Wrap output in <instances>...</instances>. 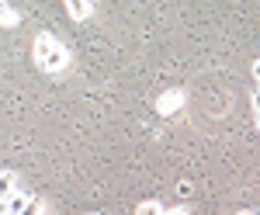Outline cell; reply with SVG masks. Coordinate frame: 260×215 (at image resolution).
<instances>
[{"instance_id": "7c38bea8", "label": "cell", "mask_w": 260, "mask_h": 215, "mask_svg": "<svg viewBox=\"0 0 260 215\" xmlns=\"http://www.w3.org/2000/svg\"><path fill=\"white\" fill-rule=\"evenodd\" d=\"M163 215H187L184 208H170V212H163Z\"/></svg>"}, {"instance_id": "30bf717a", "label": "cell", "mask_w": 260, "mask_h": 215, "mask_svg": "<svg viewBox=\"0 0 260 215\" xmlns=\"http://www.w3.org/2000/svg\"><path fill=\"white\" fill-rule=\"evenodd\" d=\"M0 215H11V205H7V198H0Z\"/></svg>"}, {"instance_id": "5b68a950", "label": "cell", "mask_w": 260, "mask_h": 215, "mask_svg": "<svg viewBox=\"0 0 260 215\" xmlns=\"http://www.w3.org/2000/svg\"><path fill=\"white\" fill-rule=\"evenodd\" d=\"M0 24H4V28H14V24H18V14H14L4 0H0Z\"/></svg>"}, {"instance_id": "277c9868", "label": "cell", "mask_w": 260, "mask_h": 215, "mask_svg": "<svg viewBox=\"0 0 260 215\" xmlns=\"http://www.w3.org/2000/svg\"><path fill=\"white\" fill-rule=\"evenodd\" d=\"M14 188H18V177L11 174V170H0V198H11Z\"/></svg>"}, {"instance_id": "8fae6325", "label": "cell", "mask_w": 260, "mask_h": 215, "mask_svg": "<svg viewBox=\"0 0 260 215\" xmlns=\"http://www.w3.org/2000/svg\"><path fill=\"white\" fill-rule=\"evenodd\" d=\"M253 108H257V111H260V87H257V90H253Z\"/></svg>"}, {"instance_id": "3957f363", "label": "cell", "mask_w": 260, "mask_h": 215, "mask_svg": "<svg viewBox=\"0 0 260 215\" xmlns=\"http://www.w3.org/2000/svg\"><path fill=\"white\" fill-rule=\"evenodd\" d=\"M62 4H66V11H70L77 21H83L87 14H90V0H62Z\"/></svg>"}, {"instance_id": "7a4b0ae2", "label": "cell", "mask_w": 260, "mask_h": 215, "mask_svg": "<svg viewBox=\"0 0 260 215\" xmlns=\"http://www.w3.org/2000/svg\"><path fill=\"white\" fill-rule=\"evenodd\" d=\"M56 45H59V42L52 39V35H45V32H42V35H35V63H42V59L49 56Z\"/></svg>"}, {"instance_id": "6da1fadb", "label": "cell", "mask_w": 260, "mask_h": 215, "mask_svg": "<svg viewBox=\"0 0 260 215\" xmlns=\"http://www.w3.org/2000/svg\"><path fill=\"white\" fill-rule=\"evenodd\" d=\"M66 63H70V52H66L62 45H56V49H52L49 56L42 59L39 66H42V70H45V73H59V70H66Z\"/></svg>"}, {"instance_id": "4fadbf2b", "label": "cell", "mask_w": 260, "mask_h": 215, "mask_svg": "<svg viewBox=\"0 0 260 215\" xmlns=\"http://www.w3.org/2000/svg\"><path fill=\"white\" fill-rule=\"evenodd\" d=\"M253 77L260 80V59H257V63H253Z\"/></svg>"}, {"instance_id": "9a60e30c", "label": "cell", "mask_w": 260, "mask_h": 215, "mask_svg": "<svg viewBox=\"0 0 260 215\" xmlns=\"http://www.w3.org/2000/svg\"><path fill=\"white\" fill-rule=\"evenodd\" d=\"M240 215H253V212H240Z\"/></svg>"}, {"instance_id": "52a82bcc", "label": "cell", "mask_w": 260, "mask_h": 215, "mask_svg": "<svg viewBox=\"0 0 260 215\" xmlns=\"http://www.w3.org/2000/svg\"><path fill=\"white\" fill-rule=\"evenodd\" d=\"M174 104H180V94H177V90H170V94L160 101V111H163V115H170V111H174Z\"/></svg>"}, {"instance_id": "8992f818", "label": "cell", "mask_w": 260, "mask_h": 215, "mask_svg": "<svg viewBox=\"0 0 260 215\" xmlns=\"http://www.w3.org/2000/svg\"><path fill=\"white\" fill-rule=\"evenodd\" d=\"M7 205H11V215H21V208L28 205V195H21V191H14V195L7 198Z\"/></svg>"}, {"instance_id": "9c48e42d", "label": "cell", "mask_w": 260, "mask_h": 215, "mask_svg": "<svg viewBox=\"0 0 260 215\" xmlns=\"http://www.w3.org/2000/svg\"><path fill=\"white\" fill-rule=\"evenodd\" d=\"M139 215H163V208L156 205V201H142V205H139Z\"/></svg>"}, {"instance_id": "ba28073f", "label": "cell", "mask_w": 260, "mask_h": 215, "mask_svg": "<svg viewBox=\"0 0 260 215\" xmlns=\"http://www.w3.org/2000/svg\"><path fill=\"white\" fill-rule=\"evenodd\" d=\"M21 215H42V201L39 198H28V205L21 208Z\"/></svg>"}, {"instance_id": "5bb4252c", "label": "cell", "mask_w": 260, "mask_h": 215, "mask_svg": "<svg viewBox=\"0 0 260 215\" xmlns=\"http://www.w3.org/2000/svg\"><path fill=\"white\" fill-rule=\"evenodd\" d=\"M257 129H260V111H257Z\"/></svg>"}]
</instances>
